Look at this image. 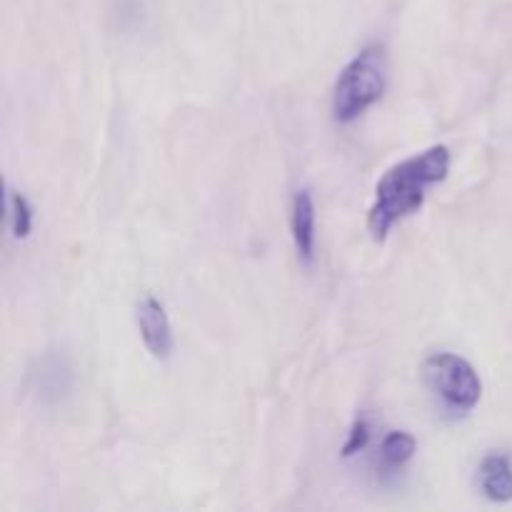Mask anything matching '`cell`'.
<instances>
[{"mask_svg": "<svg viewBox=\"0 0 512 512\" xmlns=\"http://www.w3.org/2000/svg\"><path fill=\"white\" fill-rule=\"evenodd\" d=\"M450 173L448 145L415 153L385 170L375 185V198L368 210V230L378 243L388 238L400 220L410 218L425 205L428 190L443 183Z\"/></svg>", "mask_w": 512, "mask_h": 512, "instance_id": "cell-1", "label": "cell"}, {"mask_svg": "<svg viewBox=\"0 0 512 512\" xmlns=\"http://www.w3.org/2000/svg\"><path fill=\"white\" fill-rule=\"evenodd\" d=\"M388 88V55L383 45L360 50L343 70L333 88L335 123L350 125L368 113Z\"/></svg>", "mask_w": 512, "mask_h": 512, "instance_id": "cell-2", "label": "cell"}, {"mask_svg": "<svg viewBox=\"0 0 512 512\" xmlns=\"http://www.w3.org/2000/svg\"><path fill=\"white\" fill-rule=\"evenodd\" d=\"M433 393L455 413H470L483 398V380L473 365L455 353H435L423 363Z\"/></svg>", "mask_w": 512, "mask_h": 512, "instance_id": "cell-3", "label": "cell"}, {"mask_svg": "<svg viewBox=\"0 0 512 512\" xmlns=\"http://www.w3.org/2000/svg\"><path fill=\"white\" fill-rule=\"evenodd\" d=\"M135 323H138L140 338H143L145 348L153 358L165 360L173 355V325H170L163 300H158L155 295H143L135 305Z\"/></svg>", "mask_w": 512, "mask_h": 512, "instance_id": "cell-4", "label": "cell"}, {"mask_svg": "<svg viewBox=\"0 0 512 512\" xmlns=\"http://www.w3.org/2000/svg\"><path fill=\"white\" fill-rule=\"evenodd\" d=\"M290 233L298 258L305 265L315 260V200L308 188H300L290 203Z\"/></svg>", "mask_w": 512, "mask_h": 512, "instance_id": "cell-5", "label": "cell"}, {"mask_svg": "<svg viewBox=\"0 0 512 512\" xmlns=\"http://www.w3.org/2000/svg\"><path fill=\"white\" fill-rule=\"evenodd\" d=\"M480 490L493 503H510L512 500V463L508 455L490 453L485 455L478 470Z\"/></svg>", "mask_w": 512, "mask_h": 512, "instance_id": "cell-6", "label": "cell"}, {"mask_svg": "<svg viewBox=\"0 0 512 512\" xmlns=\"http://www.w3.org/2000/svg\"><path fill=\"white\" fill-rule=\"evenodd\" d=\"M415 450H418V440L413 435L405 433V430H393L380 443V465H383L385 473L403 470L413 460Z\"/></svg>", "mask_w": 512, "mask_h": 512, "instance_id": "cell-7", "label": "cell"}, {"mask_svg": "<svg viewBox=\"0 0 512 512\" xmlns=\"http://www.w3.org/2000/svg\"><path fill=\"white\" fill-rule=\"evenodd\" d=\"M8 215H10V230H13L15 240H25L33 230V205L18 190H8Z\"/></svg>", "mask_w": 512, "mask_h": 512, "instance_id": "cell-8", "label": "cell"}, {"mask_svg": "<svg viewBox=\"0 0 512 512\" xmlns=\"http://www.w3.org/2000/svg\"><path fill=\"white\" fill-rule=\"evenodd\" d=\"M370 443V423L365 415H360V418H355L353 428H350L348 433V440H345L343 445V458H355L358 453H363L365 448H368Z\"/></svg>", "mask_w": 512, "mask_h": 512, "instance_id": "cell-9", "label": "cell"}]
</instances>
